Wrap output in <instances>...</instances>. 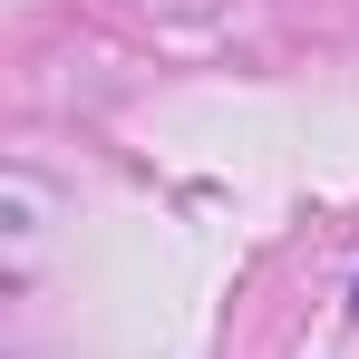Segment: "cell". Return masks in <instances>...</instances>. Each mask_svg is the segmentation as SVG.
I'll list each match as a JSON object with an SVG mask.
<instances>
[{"label":"cell","instance_id":"obj_1","mask_svg":"<svg viewBox=\"0 0 359 359\" xmlns=\"http://www.w3.org/2000/svg\"><path fill=\"white\" fill-rule=\"evenodd\" d=\"M350 311H359V292H350Z\"/></svg>","mask_w":359,"mask_h":359}]
</instances>
